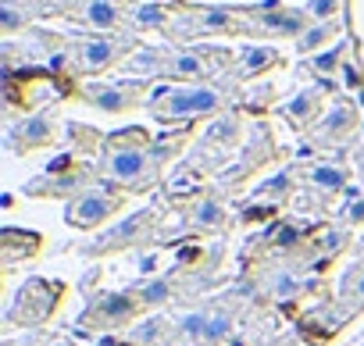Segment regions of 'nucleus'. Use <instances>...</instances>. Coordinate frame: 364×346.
Masks as SVG:
<instances>
[{"label": "nucleus", "mask_w": 364, "mask_h": 346, "mask_svg": "<svg viewBox=\"0 0 364 346\" xmlns=\"http://www.w3.org/2000/svg\"><path fill=\"white\" fill-rule=\"evenodd\" d=\"M168 104L161 107L164 114H200V111H211L218 104V97L211 90H175L171 97H164Z\"/></svg>", "instance_id": "1"}, {"label": "nucleus", "mask_w": 364, "mask_h": 346, "mask_svg": "<svg viewBox=\"0 0 364 346\" xmlns=\"http://www.w3.org/2000/svg\"><path fill=\"white\" fill-rule=\"evenodd\" d=\"M111 211H114V204H111L107 197H82L79 204H72L68 222H72V225H97V222L107 218Z\"/></svg>", "instance_id": "2"}, {"label": "nucleus", "mask_w": 364, "mask_h": 346, "mask_svg": "<svg viewBox=\"0 0 364 346\" xmlns=\"http://www.w3.org/2000/svg\"><path fill=\"white\" fill-rule=\"evenodd\" d=\"M107 171H111L114 179H136L139 171H143V153H132V150H125V153H111Z\"/></svg>", "instance_id": "3"}, {"label": "nucleus", "mask_w": 364, "mask_h": 346, "mask_svg": "<svg viewBox=\"0 0 364 346\" xmlns=\"http://www.w3.org/2000/svg\"><path fill=\"white\" fill-rule=\"evenodd\" d=\"M86 18H90L97 29H111V26L118 22V11H114V4H107V0H93V4L86 8Z\"/></svg>", "instance_id": "4"}, {"label": "nucleus", "mask_w": 364, "mask_h": 346, "mask_svg": "<svg viewBox=\"0 0 364 346\" xmlns=\"http://www.w3.org/2000/svg\"><path fill=\"white\" fill-rule=\"evenodd\" d=\"M111 54H114V47H111L107 40H90V43L82 47V61H86V65H104Z\"/></svg>", "instance_id": "5"}, {"label": "nucleus", "mask_w": 364, "mask_h": 346, "mask_svg": "<svg viewBox=\"0 0 364 346\" xmlns=\"http://www.w3.org/2000/svg\"><path fill=\"white\" fill-rule=\"evenodd\" d=\"M129 310H132V303H129L125 296H111V300L104 303V318H114V321H125Z\"/></svg>", "instance_id": "6"}, {"label": "nucleus", "mask_w": 364, "mask_h": 346, "mask_svg": "<svg viewBox=\"0 0 364 346\" xmlns=\"http://www.w3.org/2000/svg\"><path fill=\"white\" fill-rule=\"evenodd\" d=\"M311 179L318 186H343V171H336V168H314Z\"/></svg>", "instance_id": "7"}, {"label": "nucleus", "mask_w": 364, "mask_h": 346, "mask_svg": "<svg viewBox=\"0 0 364 346\" xmlns=\"http://www.w3.org/2000/svg\"><path fill=\"white\" fill-rule=\"evenodd\" d=\"M208 321L211 318H204V314H190L186 321H182V328H186L190 335H208Z\"/></svg>", "instance_id": "8"}, {"label": "nucleus", "mask_w": 364, "mask_h": 346, "mask_svg": "<svg viewBox=\"0 0 364 346\" xmlns=\"http://www.w3.org/2000/svg\"><path fill=\"white\" fill-rule=\"evenodd\" d=\"M143 300H146V303H161V300H168V286H164V282H150V286H143Z\"/></svg>", "instance_id": "9"}, {"label": "nucleus", "mask_w": 364, "mask_h": 346, "mask_svg": "<svg viewBox=\"0 0 364 346\" xmlns=\"http://www.w3.org/2000/svg\"><path fill=\"white\" fill-rule=\"evenodd\" d=\"M229 328H232V321H229L225 314H218V318H211V321H208V339H222Z\"/></svg>", "instance_id": "10"}, {"label": "nucleus", "mask_w": 364, "mask_h": 346, "mask_svg": "<svg viewBox=\"0 0 364 346\" xmlns=\"http://www.w3.org/2000/svg\"><path fill=\"white\" fill-rule=\"evenodd\" d=\"M197 218H200L204 225H218V222H222V211H218V204H200V207H197Z\"/></svg>", "instance_id": "11"}, {"label": "nucleus", "mask_w": 364, "mask_h": 346, "mask_svg": "<svg viewBox=\"0 0 364 346\" xmlns=\"http://www.w3.org/2000/svg\"><path fill=\"white\" fill-rule=\"evenodd\" d=\"M275 293H282V296H289V293H296V282H293L289 275H279V279H275Z\"/></svg>", "instance_id": "12"}, {"label": "nucleus", "mask_w": 364, "mask_h": 346, "mask_svg": "<svg viewBox=\"0 0 364 346\" xmlns=\"http://www.w3.org/2000/svg\"><path fill=\"white\" fill-rule=\"evenodd\" d=\"M157 15H161V11H157L154 4H146V8H139V11H136V18H139V22H146V26H154V22H157Z\"/></svg>", "instance_id": "13"}, {"label": "nucleus", "mask_w": 364, "mask_h": 346, "mask_svg": "<svg viewBox=\"0 0 364 346\" xmlns=\"http://www.w3.org/2000/svg\"><path fill=\"white\" fill-rule=\"evenodd\" d=\"M175 68H178V72H200V61H197V58H178Z\"/></svg>", "instance_id": "14"}, {"label": "nucleus", "mask_w": 364, "mask_h": 346, "mask_svg": "<svg viewBox=\"0 0 364 346\" xmlns=\"http://www.w3.org/2000/svg\"><path fill=\"white\" fill-rule=\"evenodd\" d=\"M336 8V0H314V18H325Z\"/></svg>", "instance_id": "15"}, {"label": "nucleus", "mask_w": 364, "mask_h": 346, "mask_svg": "<svg viewBox=\"0 0 364 346\" xmlns=\"http://www.w3.org/2000/svg\"><path fill=\"white\" fill-rule=\"evenodd\" d=\"M357 293H360V296H364V275H360V282H357Z\"/></svg>", "instance_id": "16"}]
</instances>
